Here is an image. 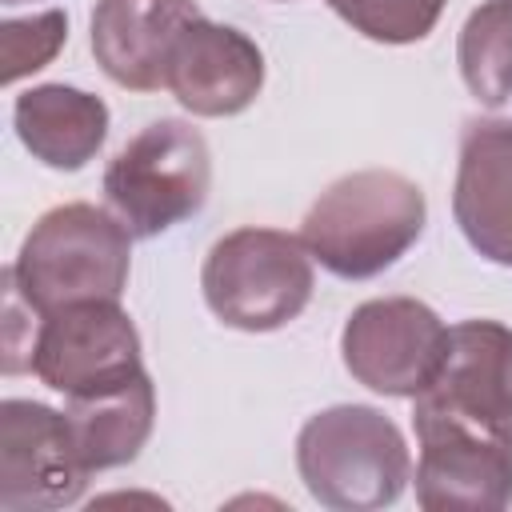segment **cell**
<instances>
[{"instance_id":"obj_1","label":"cell","mask_w":512,"mask_h":512,"mask_svg":"<svg viewBox=\"0 0 512 512\" xmlns=\"http://www.w3.org/2000/svg\"><path fill=\"white\" fill-rule=\"evenodd\" d=\"M424 192L388 168L340 176L320 192L300 224V240L340 280H372L392 268L424 232Z\"/></svg>"},{"instance_id":"obj_2","label":"cell","mask_w":512,"mask_h":512,"mask_svg":"<svg viewBox=\"0 0 512 512\" xmlns=\"http://www.w3.org/2000/svg\"><path fill=\"white\" fill-rule=\"evenodd\" d=\"M132 268L128 224L96 204H60L24 236L16 264L4 272L28 312L48 316L68 304L120 300Z\"/></svg>"},{"instance_id":"obj_3","label":"cell","mask_w":512,"mask_h":512,"mask_svg":"<svg viewBox=\"0 0 512 512\" xmlns=\"http://www.w3.org/2000/svg\"><path fill=\"white\" fill-rule=\"evenodd\" d=\"M296 468L312 500L336 512L388 508L412 480V456L400 428L368 404L316 412L296 436Z\"/></svg>"},{"instance_id":"obj_4","label":"cell","mask_w":512,"mask_h":512,"mask_svg":"<svg viewBox=\"0 0 512 512\" xmlns=\"http://www.w3.org/2000/svg\"><path fill=\"white\" fill-rule=\"evenodd\" d=\"M200 288L228 328L272 332L308 308L316 288L312 252L280 228H236L208 248Z\"/></svg>"},{"instance_id":"obj_5","label":"cell","mask_w":512,"mask_h":512,"mask_svg":"<svg viewBox=\"0 0 512 512\" xmlns=\"http://www.w3.org/2000/svg\"><path fill=\"white\" fill-rule=\"evenodd\" d=\"M212 188L204 136L184 120H152L104 168L108 208L132 236L152 240L196 216Z\"/></svg>"},{"instance_id":"obj_6","label":"cell","mask_w":512,"mask_h":512,"mask_svg":"<svg viewBox=\"0 0 512 512\" xmlns=\"http://www.w3.org/2000/svg\"><path fill=\"white\" fill-rule=\"evenodd\" d=\"M412 424L512 440V328L500 320L452 324L436 376L412 396Z\"/></svg>"},{"instance_id":"obj_7","label":"cell","mask_w":512,"mask_h":512,"mask_svg":"<svg viewBox=\"0 0 512 512\" xmlns=\"http://www.w3.org/2000/svg\"><path fill=\"white\" fill-rule=\"evenodd\" d=\"M28 352V368L36 372V380L64 396L116 388L144 372L140 332L120 300H88L40 316Z\"/></svg>"},{"instance_id":"obj_8","label":"cell","mask_w":512,"mask_h":512,"mask_svg":"<svg viewBox=\"0 0 512 512\" xmlns=\"http://www.w3.org/2000/svg\"><path fill=\"white\" fill-rule=\"evenodd\" d=\"M448 348V324L412 296L364 300L340 332V356L356 384L380 396H416L436 376Z\"/></svg>"},{"instance_id":"obj_9","label":"cell","mask_w":512,"mask_h":512,"mask_svg":"<svg viewBox=\"0 0 512 512\" xmlns=\"http://www.w3.org/2000/svg\"><path fill=\"white\" fill-rule=\"evenodd\" d=\"M92 468L68 412L36 400L0 404V508L52 512L80 500Z\"/></svg>"},{"instance_id":"obj_10","label":"cell","mask_w":512,"mask_h":512,"mask_svg":"<svg viewBox=\"0 0 512 512\" xmlns=\"http://www.w3.org/2000/svg\"><path fill=\"white\" fill-rule=\"evenodd\" d=\"M420 440L416 504L424 512H500L512 504V440L412 424Z\"/></svg>"},{"instance_id":"obj_11","label":"cell","mask_w":512,"mask_h":512,"mask_svg":"<svg viewBox=\"0 0 512 512\" xmlns=\"http://www.w3.org/2000/svg\"><path fill=\"white\" fill-rule=\"evenodd\" d=\"M264 88V52L232 24L196 16L176 40L168 64V92L192 116H236Z\"/></svg>"},{"instance_id":"obj_12","label":"cell","mask_w":512,"mask_h":512,"mask_svg":"<svg viewBox=\"0 0 512 512\" xmlns=\"http://www.w3.org/2000/svg\"><path fill=\"white\" fill-rule=\"evenodd\" d=\"M196 16V0H96L92 56L104 68V76L120 88H168L176 40Z\"/></svg>"},{"instance_id":"obj_13","label":"cell","mask_w":512,"mask_h":512,"mask_svg":"<svg viewBox=\"0 0 512 512\" xmlns=\"http://www.w3.org/2000/svg\"><path fill=\"white\" fill-rule=\"evenodd\" d=\"M452 216L484 260L512 268V120L464 124Z\"/></svg>"},{"instance_id":"obj_14","label":"cell","mask_w":512,"mask_h":512,"mask_svg":"<svg viewBox=\"0 0 512 512\" xmlns=\"http://www.w3.org/2000/svg\"><path fill=\"white\" fill-rule=\"evenodd\" d=\"M12 124L20 144L56 172L84 168L108 140V104L84 88L36 84L16 96Z\"/></svg>"},{"instance_id":"obj_15","label":"cell","mask_w":512,"mask_h":512,"mask_svg":"<svg viewBox=\"0 0 512 512\" xmlns=\"http://www.w3.org/2000/svg\"><path fill=\"white\" fill-rule=\"evenodd\" d=\"M68 420L80 440V452L92 472L120 468L140 456V448L152 436L156 424V388L148 372H136L132 380L116 388H100L88 396H68Z\"/></svg>"},{"instance_id":"obj_16","label":"cell","mask_w":512,"mask_h":512,"mask_svg":"<svg viewBox=\"0 0 512 512\" xmlns=\"http://www.w3.org/2000/svg\"><path fill=\"white\" fill-rule=\"evenodd\" d=\"M456 64L480 104L500 108L512 100V0H484L468 12L456 40Z\"/></svg>"},{"instance_id":"obj_17","label":"cell","mask_w":512,"mask_h":512,"mask_svg":"<svg viewBox=\"0 0 512 512\" xmlns=\"http://www.w3.org/2000/svg\"><path fill=\"white\" fill-rule=\"evenodd\" d=\"M332 12L376 44H416L424 40L448 0H328Z\"/></svg>"},{"instance_id":"obj_18","label":"cell","mask_w":512,"mask_h":512,"mask_svg":"<svg viewBox=\"0 0 512 512\" xmlns=\"http://www.w3.org/2000/svg\"><path fill=\"white\" fill-rule=\"evenodd\" d=\"M68 40V16L60 8L8 20L0 32V52H4V84H16L32 72H40Z\"/></svg>"},{"instance_id":"obj_19","label":"cell","mask_w":512,"mask_h":512,"mask_svg":"<svg viewBox=\"0 0 512 512\" xmlns=\"http://www.w3.org/2000/svg\"><path fill=\"white\" fill-rule=\"evenodd\" d=\"M4 4H24V0H4Z\"/></svg>"}]
</instances>
